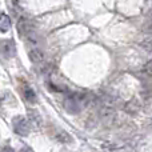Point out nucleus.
I'll return each mask as SVG.
<instances>
[{
    "label": "nucleus",
    "instance_id": "obj_1",
    "mask_svg": "<svg viewBox=\"0 0 152 152\" xmlns=\"http://www.w3.org/2000/svg\"><path fill=\"white\" fill-rule=\"evenodd\" d=\"M91 99L92 96L87 92H72L66 96L63 105L68 113H79L88 105Z\"/></svg>",
    "mask_w": 152,
    "mask_h": 152
},
{
    "label": "nucleus",
    "instance_id": "obj_2",
    "mask_svg": "<svg viewBox=\"0 0 152 152\" xmlns=\"http://www.w3.org/2000/svg\"><path fill=\"white\" fill-rule=\"evenodd\" d=\"M16 27H18V31H19V34H20V36L27 37V39H29V40H34L35 23L31 19L26 18V16H19Z\"/></svg>",
    "mask_w": 152,
    "mask_h": 152
},
{
    "label": "nucleus",
    "instance_id": "obj_3",
    "mask_svg": "<svg viewBox=\"0 0 152 152\" xmlns=\"http://www.w3.org/2000/svg\"><path fill=\"white\" fill-rule=\"evenodd\" d=\"M12 126H13V131L15 134L20 135V136H28L29 134V123L26 118L23 116H15L12 120Z\"/></svg>",
    "mask_w": 152,
    "mask_h": 152
},
{
    "label": "nucleus",
    "instance_id": "obj_4",
    "mask_svg": "<svg viewBox=\"0 0 152 152\" xmlns=\"http://www.w3.org/2000/svg\"><path fill=\"white\" fill-rule=\"evenodd\" d=\"M15 52H16V47L12 40H0V53L4 58L7 59L12 58V56H15Z\"/></svg>",
    "mask_w": 152,
    "mask_h": 152
},
{
    "label": "nucleus",
    "instance_id": "obj_5",
    "mask_svg": "<svg viewBox=\"0 0 152 152\" xmlns=\"http://www.w3.org/2000/svg\"><path fill=\"white\" fill-rule=\"evenodd\" d=\"M20 88H21V94H23L24 99H26L29 104H35V103L37 102L36 94H35V91L32 89V87L29 86L28 83H26V81H24V83H21Z\"/></svg>",
    "mask_w": 152,
    "mask_h": 152
},
{
    "label": "nucleus",
    "instance_id": "obj_6",
    "mask_svg": "<svg viewBox=\"0 0 152 152\" xmlns=\"http://www.w3.org/2000/svg\"><path fill=\"white\" fill-rule=\"evenodd\" d=\"M139 76L142 79V81L144 83V86H151L152 84V60L147 61V63L143 66V68L140 69Z\"/></svg>",
    "mask_w": 152,
    "mask_h": 152
},
{
    "label": "nucleus",
    "instance_id": "obj_7",
    "mask_svg": "<svg viewBox=\"0 0 152 152\" xmlns=\"http://www.w3.org/2000/svg\"><path fill=\"white\" fill-rule=\"evenodd\" d=\"M28 58L34 64H42L44 61V53L37 47H32L28 51Z\"/></svg>",
    "mask_w": 152,
    "mask_h": 152
},
{
    "label": "nucleus",
    "instance_id": "obj_8",
    "mask_svg": "<svg viewBox=\"0 0 152 152\" xmlns=\"http://www.w3.org/2000/svg\"><path fill=\"white\" fill-rule=\"evenodd\" d=\"M28 120L31 121V123L34 124L36 128H39L40 124H42V119H40L39 112H36V111H34V110H29L28 111Z\"/></svg>",
    "mask_w": 152,
    "mask_h": 152
},
{
    "label": "nucleus",
    "instance_id": "obj_9",
    "mask_svg": "<svg viewBox=\"0 0 152 152\" xmlns=\"http://www.w3.org/2000/svg\"><path fill=\"white\" fill-rule=\"evenodd\" d=\"M11 28V20L5 13L0 15V32H8Z\"/></svg>",
    "mask_w": 152,
    "mask_h": 152
},
{
    "label": "nucleus",
    "instance_id": "obj_10",
    "mask_svg": "<svg viewBox=\"0 0 152 152\" xmlns=\"http://www.w3.org/2000/svg\"><path fill=\"white\" fill-rule=\"evenodd\" d=\"M55 137H56V140H59V142H63V143H64V140H66V143L71 142V137H69V135L66 134L64 131H60V132L58 131L55 134Z\"/></svg>",
    "mask_w": 152,
    "mask_h": 152
},
{
    "label": "nucleus",
    "instance_id": "obj_11",
    "mask_svg": "<svg viewBox=\"0 0 152 152\" xmlns=\"http://www.w3.org/2000/svg\"><path fill=\"white\" fill-rule=\"evenodd\" d=\"M140 44H142L143 47H144L147 51H150V52H152V36H150V37H145L144 40H142V43H140Z\"/></svg>",
    "mask_w": 152,
    "mask_h": 152
},
{
    "label": "nucleus",
    "instance_id": "obj_12",
    "mask_svg": "<svg viewBox=\"0 0 152 152\" xmlns=\"http://www.w3.org/2000/svg\"><path fill=\"white\" fill-rule=\"evenodd\" d=\"M0 152H15V151H13L12 147H10V145H5V147H3V150L0 151Z\"/></svg>",
    "mask_w": 152,
    "mask_h": 152
},
{
    "label": "nucleus",
    "instance_id": "obj_13",
    "mask_svg": "<svg viewBox=\"0 0 152 152\" xmlns=\"http://www.w3.org/2000/svg\"><path fill=\"white\" fill-rule=\"evenodd\" d=\"M21 152H34V150H32L31 147H28V145H24L23 150H21Z\"/></svg>",
    "mask_w": 152,
    "mask_h": 152
}]
</instances>
